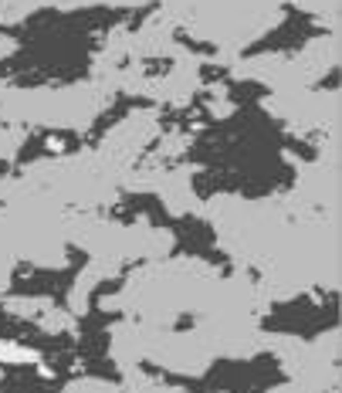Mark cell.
Instances as JSON below:
<instances>
[{
	"label": "cell",
	"mask_w": 342,
	"mask_h": 393,
	"mask_svg": "<svg viewBox=\"0 0 342 393\" xmlns=\"http://www.w3.org/2000/svg\"><path fill=\"white\" fill-rule=\"evenodd\" d=\"M0 360H7V363H24V360H34V353H31V349L14 346V342H0Z\"/></svg>",
	"instance_id": "1"
}]
</instances>
